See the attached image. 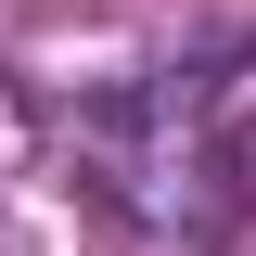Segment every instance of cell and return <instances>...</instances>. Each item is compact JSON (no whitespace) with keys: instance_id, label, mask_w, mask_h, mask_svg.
Returning a JSON list of instances; mask_svg holds the SVG:
<instances>
[{"instance_id":"obj_1","label":"cell","mask_w":256,"mask_h":256,"mask_svg":"<svg viewBox=\"0 0 256 256\" xmlns=\"http://www.w3.org/2000/svg\"><path fill=\"white\" fill-rule=\"evenodd\" d=\"M90 166H102V205H128L141 230H218L230 218V141H218L205 77H154V90L102 102Z\"/></svg>"}]
</instances>
